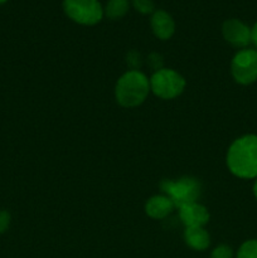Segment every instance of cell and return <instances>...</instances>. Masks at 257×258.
<instances>
[{"instance_id":"1","label":"cell","mask_w":257,"mask_h":258,"mask_svg":"<svg viewBox=\"0 0 257 258\" xmlns=\"http://www.w3.org/2000/svg\"><path fill=\"white\" fill-rule=\"evenodd\" d=\"M228 170L239 179L257 178V135L247 134L236 139L226 156Z\"/></svg>"},{"instance_id":"2","label":"cell","mask_w":257,"mask_h":258,"mask_svg":"<svg viewBox=\"0 0 257 258\" xmlns=\"http://www.w3.org/2000/svg\"><path fill=\"white\" fill-rule=\"evenodd\" d=\"M150 81L143 72L131 70L123 73L115 86V98L122 107H138L146 100Z\"/></svg>"},{"instance_id":"3","label":"cell","mask_w":257,"mask_h":258,"mask_svg":"<svg viewBox=\"0 0 257 258\" xmlns=\"http://www.w3.org/2000/svg\"><path fill=\"white\" fill-rule=\"evenodd\" d=\"M160 188L176 208L196 203L201 196V184L190 176H184L176 180H164L161 181Z\"/></svg>"},{"instance_id":"4","label":"cell","mask_w":257,"mask_h":258,"mask_svg":"<svg viewBox=\"0 0 257 258\" xmlns=\"http://www.w3.org/2000/svg\"><path fill=\"white\" fill-rule=\"evenodd\" d=\"M150 90L155 96L163 100H173L181 95L185 88V80L174 70L160 68L151 76Z\"/></svg>"},{"instance_id":"5","label":"cell","mask_w":257,"mask_h":258,"mask_svg":"<svg viewBox=\"0 0 257 258\" xmlns=\"http://www.w3.org/2000/svg\"><path fill=\"white\" fill-rule=\"evenodd\" d=\"M231 75L238 85L248 86L257 81V49L244 48L233 55Z\"/></svg>"},{"instance_id":"6","label":"cell","mask_w":257,"mask_h":258,"mask_svg":"<svg viewBox=\"0 0 257 258\" xmlns=\"http://www.w3.org/2000/svg\"><path fill=\"white\" fill-rule=\"evenodd\" d=\"M66 14L82 25L97 24L103 17V9L97 0H65Z\"/></svg>"},{"instance_id":"7","label":"cell","mask_w":257,"mask_h":258,"mask_svg":"<svg viewBox=\"0 0 257 258\" xmlns=\"http://www.w3.org/2000/svg\"><path fill=\"white\" fill-rule=\"evenodd\" d=\"M222 34L234 48L244 49L251 42V28L238 19H228L222 25Z\"/></svg>"},{"instance_id":"8","label":"cell","mask_w":257,"mask_h":258,"mask_svg":"<svg viewBox=\"0 0 257 258\" xmlns=\"http://www.w3.org/2000/svg\"><path fill=\"white\" fill-rule=\"evenodd\" d=\"M179 217L185 228L203 227L208 223L209 213L204 206L199 203H190L179 208Z\"/></svg>"},{"instance_id":"9","label":"cell","mask_w":257,"mask_h":258,"mask_svg":"<svg viewBox=\"0 0 257 258\" xmlns=\"http://www.w3.org/2000/svg\"><path fill=\"white\" fill-rule=\"evenodd\" d=\"M151 29L161 40L170 39L175 30V24L170 15L164 10H158L151 17Z\"/></svg>"},{"instance_id":"10","label":"cell","mask_w":257,"mask_h":258,"mask_svg":"<svg viewBox=\"0 0 257 258\" xmlns=\"http://www.w3.org/2000/svg\"><path fill=\"white\" fill-rule=\"evenodd\" d=\"M175 208L173 202L166 196L151 197L145 204V213L153 219H164Z\"/></svg>"},{"instance_id":"11","label":"cell","mask_w":257,"mask_h":258,"mask_svg":"<svg viewBox=\"0 0 257 258\" xmlns=\"http://www.w3.org/2000/svg\"><path fill=\"white\" fill-rule=\"evenodd\" d=\"M184 241L190 248L196 251H204L208 248L211 243L209 234L203 227H191V228H185L184 232Z\"/></svg>"},{"instance_id":"12","label":"cell","mask_w":257,"mask_h":258,"mask_svg":"<svg viewBox=\"0 0 257 258\" xmlns=\"http://www.w3.org/2000/svg\"><path fill=\"white\" fill-rule=\"evenodd\" d=\"M128 0H108L105 13L110 19H120L127 13Z\"/></svg>"},{"instance_id":"13","label":"cell","mask_w":257,"mask_h":258,"mask_svg":"<svg viewBox=\"0 0 257 258\" xmlns=\"http://www.w3.org/2000/svg\"><path fill=\"white\" fill-rule=\"evenodd\" d=\"M236 258H257V239H248L239 246Z\"/></svg>"},{"instance_id":"14","label":"cell","mask_w":257,"mask_h":258,"mask_svg":"<svg viewBox=\"0 0 257 258\" xmlns=\"http://www.w3.org/2000/svg\"><path fill=\"white\" fill-rule=\"evenodd\" d=\"M211 258H233V249L227 244H219L213 249Z\"/></svg>"},{"instance_id":"15","label":"cell","mask_w":257,"mask_h":258,"mask_svg":"<svg viewBox=\"0 0 257 258\" xmlns=\"http://www.w3.org/2000/svg\"><path fill=\"white\" fill-rule=\"evenodd\" d=\"M133 4L141 14H150L154 12V4L151 0H133Z\"/></svg>"},{"instance_id":"16","label":"cell","mask_w":257,"mask_h":258,"mask_svg":"<svg viewBox=\"0 0 257 258\" xmlns=\"http://www.w3.org/2000/svg\"><path fill=\"white\" fill-rule=\"evenodd\" d=\"M10 226V214L7 211H0V233H4Z\"/></svg>"},{"instance_id":"17","label":"cell","mask_w":257,"mask_h":258,"mask_svg":"<svg viewBox=\"0 0 257 258\" xmlns=\"http://www.w3.org/2000/svg\"><path fill=\"white\" fill-rule=\"evenodd\" d=\"M251 42L253 43L257 49V23L251 28Z\"/></svg>"},{"instance_id":"18","label":"cell","mask_w":257,"mask_h":258,"mask_svg":"<svg viewBox=\"0 0 257 258\" xmlns=\"http://www.w3.org/2000/svg\"><path fill=\"white\" fill-rule=\"evenodd\" d=\"M252 191H253V196H254V198L257 199V178L254 179L253 186H252Z\"/></svg>"},{"instance_id":"19","label":"cell","mask_w":257,"mask_h":258,"mask_svg":"<svg viewBox=\"0 0 257 258\" xmlns=\"http://www.w3.org/2000/svg\"><path fill=\"white\" fill-rule=\"evenodd\" d=\"M5 2H8V0H0V4H4Z\"/></svg>"}]
</instances>
